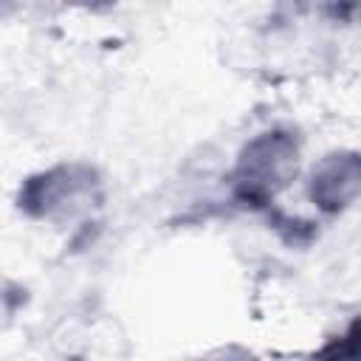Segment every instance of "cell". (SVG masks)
<instances>
[{
  "label": "cell",
  "instance_id": "1",
  "mask_svg": "<svg viewBox=\"0 0 361 361\" xmlns=\"http://www.w3.org/2000/svg\"><path fill=\"white\" fill-rule=\"evenodd\" d=\"M299 161V144L285 130H268L251 138L237 161L234 186L243 200L265 203L274 197L293 175Z\"/></svg>",
  "mask_w": 361,
  "mask_h": 361
},
{
  "label": "cell",
  "instance_id": "2",
  "mask_svg": "<svg viewBox=\"0 0 361 361\" xmlns=\"http://www.w3.org/2000/svg\"><path fill=\"white\" fill-rule=\"evenodd\" d=\"M96 175L85 166H56L39 178H31L23 195V206L37 217L65 220L96 200Z\"/></svg>",
  "mask_w": 361,
  "mask_h": 361
},
{
  "label": "cell",
  "instance_id": "3",
  "mask_svg": "<svg viewBox=\"0 0 361 361\" xmlns=\"http://www.w3.org/2000/svg\"><path fill=\"white\" fill-rule=\"evenodd\" d=\"M361 195V155L330 152L310 172V200L322 212H341Z\"/></svg>",
  "mask_w": 361,
  "mask_h": 361
},
{
  "label": "cell",
  "instance_id": "4",
  "mask_svg": "<svg viewBox=\"0 0 361 361\" xmlns=\"http://www.w3.org/2000/svg\"><path fill=\"white\" fill-rule=\"evenodd\" d=\"M336 353L338 355H353V358H358L361 355V316L350 324V330L341 336V344L336 347Z\"/></svg>",
  "mask_w": 361,
  "mask_h": 361
},
{
  "label": "cell",
  "instance_id": "5",
  "mask_svg": "<svg viewBox=\"0 0 361 361\" xmlns=\"http://www.w3.org/2000/svg\"><path fill=\"white\" fill-rule=\"evenodd\" d=\"M87 3H99V0H87Z\"/></svg>",
  "mask_w": 361,
  "mask_h": 361
}]
</instances>
